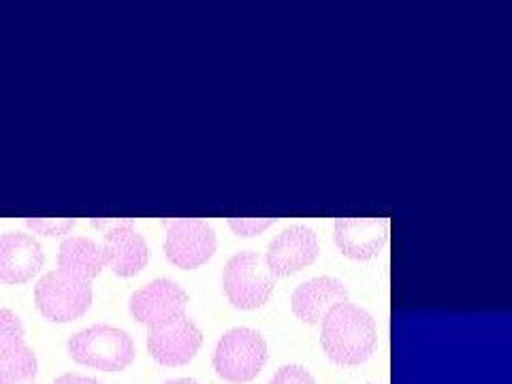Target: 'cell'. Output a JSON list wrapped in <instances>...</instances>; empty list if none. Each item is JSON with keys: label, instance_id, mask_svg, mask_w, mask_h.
<instances>
[{"label": "cell", "instance_id": "1", "mask_svg": "<svg viewBox=\"0 0 512 384\" xmlns=\"http://www.w3.org/2000/svg\"><path fill=\"white\" fill-rule=\"evenodd\" d=\"M320 346L338 365L357 367L374 355L378 331L372 314L357 303H338L320 320Z\"/></svg>", "mask_w": 512, "mask_h": 384}, {"label": "cell", "instance_id": "2", "mask_svg": "<svg viewBox=\"0 0 512 384\" xmlns=\"http://www.w3.org/2000/svg\"><path fill=\"white\" fill-rule=\"evenodd\" d=\"M67 350L75 363L109 374L126 370L137 355L131 335L111 325H92L73 333Z\"/></svg>", "mask_w": 512, "mask_h": 384}, {"label": "cell", "instance_id": "3", "mask_svg": "<svg viewBox=\"0 0 512 384\" xmlns=\"http://www.w3.org/2000/svg\"><path fill=\"white\" fill-rule=\"evenodd\" d=\"M222 286L237 310H259L274 293L276 276L269 271L263 254L244 250L233 254L224 265Z\"/></svg>", "mask_w": 512, "mask_h": 384}, {"label": "cell", "instance_id": "4", "mask_svg": "<svg viewBox=\"0 0 512 384\" xmlns=\"http://www.w3.org/2000/svg\"><path fill=\"white\" fill-rule=\"evenodd\" d=\"M212 363L222 380L233 384L250 382L267 363V342L259 331L250 327L231 329L218 340Z\"/></svg>", "mask_w": 512, "mask_h": 384}, {"label": "cell", "instance_id": "5", "mask_svg": "<svg viewBox=\"0 0 512 384\" xmlns=\"http://www.w3.org/2000/svg\"><path fill=\"white\" fill-rule=\"evenodd\" d=\"M39 312L52 323H71L92 306V284L75 280L62 271H50L35 286Z\"/></svg>", "mask_w": 512, "mask_h": 384}, {"label": "cell", "instance_id": "6", "mask_svg": "<svg viewBox=\"0 0 512 384\" xmlns=\"http://www.w3.org/2000/svg\"><path fill=\"white\" fill-rule=\"evenodd\" d=\"M186 308L188 293L178 282L167 278L154 280L139 288V291L133 293L131 301H128V310H131L133 318L148 329L165 327L173 323V320L184 318Z\"/></svg>", "mask_w": 512, "mask_h": 384}, {"label": "cell", "instance_id": "7", "mask_svg": "<svg viewBox=\"0 0 512 384\" xmlns=\"http://www.w3.org/2000/svg\"><path fill=\"white\" fill-rule=\"evenodd\" d=\"M218 248L210 222L199 218H180L169 222L165 237V256L180 269H197L212 259Z\"/></svg>", "mask_w": 512, "mask_h": 384}, {"label": "cell", "instance_id": "8", "mask_svg": "<svg viewBox=\"0 0 512 384\" xmlns=\"http://www.w3.org/2000/svg\"><path fill=\"white\" fill-rule=\"evenodd\" d=\"M318 237L306 224H293L271 239L265 263L276 278H288L318 259Z\"/></svg>", "mask_w": 512, "mask_h": 384}, {"label": "cell", "instance_id": "9", "mask_svg": "<svg viewBox=\"0 0 512 384\" xmlns=\"http://www.w3.org/2000/svg\"><path fill=\"white\" fill-rule=\"evenodd\" d=\"M203 344V331L188 316L173 320L165 327L148 331V352L154 361L167 367L188 365Z\"/></svg>", "mask_w": 512, "mask_h": 384}, {"label": "cell", "instance_id": "10", "mask_svg": "<svg viewBox=\"0 0 512 384\" xmlns=\"http://www.w3.org/2000/svg\"><path fill=\"white\" fill-rule=\"evenodd\" d=\"M389 218H338L333 227L335 244L352 261H370L389 242Z\"/></svg>", "mask_w": 512, "mask_h": 384}, {"label": "cell", "instance_id": "11", "mask_svg": "<svg viewBox=\"0 0 512 384\" xmlns=\"http://www.w3.org/2000/svg\"><path fill=\"white\" fill-rule=\"evenodd\" d=\"M45 254L35 235L7 231L0 235V282L24 284L43 269Z\"/></svg>", "mask_w": 512, "mask_h": 384}, {"label": "cell", "instance_id": "12", "mask_svg": "<svg viewBox=\"0 0 512 384\" xmlns=\"http://www.w3.org/2000/svg\"><path fill=\"white\" fill-rule=\"evenodd\" d=\"M107 267L120 278H133L150 261L146 237L133 229V220H124L118 227L105 231Z\"/></svg>", "mask_w": 512, "mask_h": 384}, {"label": "cell", "instance_id": "13", "mask_svg": "<svg viewBox=\"0 0 512 384\" xmlns=\"http://www.w3.org/2000/svg\"><path fill=\"white\" fill-rule=\"evenodd\" d=\"M348 301V288L342 280L331 276H318L303 282L295 288L291 297L293 314L308 325H316L325 318V314Z\"/></svg>", "mask_w": 512, "mask_h": 384}, {"label": "cell", "instance_id": "14", "mask_svg": "<svg viewBox=\"0 0 512 384\" xmlns=\"http://www.w3.org/2000/svg\"><path fill=\"white\" fill-rule=\"evenodd\" d=\"M107 267L103 244L90 237H67L58 250V271L75 280L92 282Z\"/></svg>", "mask_w": 512, "mask_h": 384}, {"label": "cell", "instance_id": "15", "mask_svg": "<svg viewBox=\"0 0 512 384\" xmlns=\"http://www.w3.org/2000/svg\"><path fill=\"white\" fill-rule=\"evenodd\" d=\"M37 372V355L26 344L0 355V384H22L28 380H35Z\"/></svg>", "mask_w": 512, "mask_h": 384}, {"label": "cell", "instance_id": "16", "mask_svg": "<svg viewBox=\"0 0 512 384\" xmlns=\"http://www.w3.org/2000/svg\"><path fill=\"white\" fill-rule=\"evenodd\" d=\"M24 325L20 316L11 310H0V355L24 344Z\"/></svg>", "mask_w": 512, "mask_h": 384}, {"label": "cell", "instance_id": "17", "mask_svg": "<svg viewBox=\"0 0 512 384\" xmlns=\"http://www.w3.org/2000/svg\"><path fill=\"white\" fill-rule=\"evenodd\" d=\"M26 227L47 237H64L75 227V218H26Z\"/></svg>", "mask_w": 512, "mask_h": 384}, {"label": "cell", "instance_id": "18", "mask_svg": "<svg viewBox=\"0 0 512 384\" xmlns=\"http://www.w3.org/2000/svg\"><path fill=\"white\" fill-rule=\"evenodd\" d=\"M274 218H229V227L242 237H254L267 231L271 224H274Z\"/></svg>", "mask_w": 512, "mask_h": 384}, {"label": "cell", "instance_id": "19", "mask_svg": "<svg viewBox=\"0 0 512 384\" xmlns=\"http://www.w3.org/2000/svg\"><path fill=\"white\" fill-rule=\"evenodd\" d=\"M269 384H316V380L303 365H284Z\"/></svg>", "mask_w": 512, "mask_h": 384}, {"label": "cell", "instance_id": "20", "mask_svg": "<svg viewBox=\"0 0 512 384\" xmlns=\"http://www.w3.org/2000/svg\"><path fill=\"white\" fill-rule=\"evenodd\" d=\"M54 384H103L96 378H90V376H79V374H62L56 378Z\"/></svg>", "mask_w": 512, "mask_h": 384}, {"label": "cell", "instance_id": "21", "mask_svg": "<svg viewBox=\"0 0 512 384\" xmlns=\"http://www.w3.org/2000/svg\"><path fill=\"white\" fill-rule=\"evenodd\" d=\"M163 384H199L195 378H175V380H167Z\"/></svg>", "mask_w": 512, "mask_h": 384}]
</instances>
